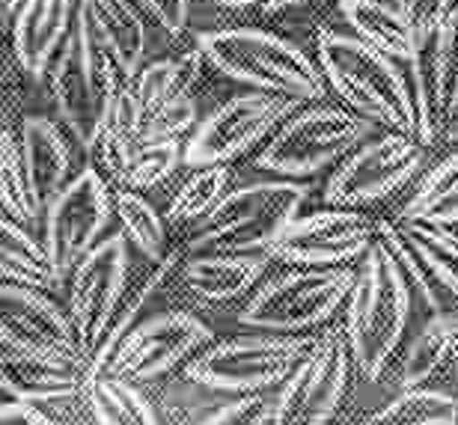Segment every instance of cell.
Instances as JSON below:
<instances>
[{
  "mask_svg": "<svg viewBox=\"0 0 458 425\" xmlns=\"http://www.w3.org/2000/svg\"><path fill=\"white\" fill-rule=\"evenodd\" d=\"M316 63L327 89L336 92L352 114L366 119L378 132L420 137L417 101L411 81L390 57L354 33L322 30L316 39Z\"/></svg>",
  "mask_w": 458,
  "mask_h": 425,
  "instance_id": "6da1fadb",
  "label": "cell"
},
{
  "mask_svg": "<svg viewBox=\"0 0 458 425\" xmlns=\"http://www.w3.org/2000/svg\"><path fill=\"white\" fill-rule=\"evenodd\" d=\"M310 184L295 179L250 182L229 191L191 238L188 256H265L301 217Z\"/></svg>",
  "mask_w": 458,
  "mask_h": 425,
  "instance_id": "7a4b0ae2",
  "label": "cell"
},
{
  "mask_svg": "<svg viewBox=\"0 0 458 425\" xmlns=\"http://www.w3.org/2000/svg\"><path fill=\"white\" fill-rule=\"evenodd\" d=\"M414 321V303L405 274L390 247L375 242L363 256L348 294V348L363 378L375 381Z\"/></svg>",
  "mask_w": 458,
  "mask_h": 425,
  "instance_id": "3957f363",
  "label": "cell"
},
{
  "mask_svg": "<svg viewBox=\"0 0 458 425\" xmlns=\"http://www.w3.org/2000/svg\"><path fill=\"white\" fill-rule=\"evenodd\" d=\"M197 48L221 75L259 92L295 101L325 98L327 84L313 57L295 42L259 27H221L197 36Z\"/></svg>",
  "mask_w": 458,
  "mask_h": 425,
  "instance_id": "277c9868",
  "label": "cell"
},
{
  "mask_svg": "<svg viewBox=\"0 0 458 425\" xmlns=\"http://www.w3.org/2000/svg\"><path fill=\"white\" fill-rule=\"evenodd\" d=\"M48 81L57 116L87 149L107 119L123 75H119L111 54L105 51V45L98 42L93 18H89L84 4H81L75 30L48 72Z\"/></svg>",
  "mask_w": 458,
  "mask_h": 425,
  "instance_id": "5b68a950",
  "label": "cell"
},
{
  "mask_svg": "<svg viewBox=\"0 0 458 425\" xmlns=\"http://www.w3.org/2000/svg\"><path fill=\"white\" fill-rule=\"evenodd\" d=\"M375 134L378 128L343 105H310L292 114L274 132L253 164L283 179H307L336 161L343 164L357 146Z\"/></svg>",
  "mask_w": 458,
  "mask_h": 425,
  "instance_id": "8992f818",
  "label": "cell"
},
{
  "mask_svg": "<svg viewBox=\"0 0 458 425\" xmlns=\"http://www.w3.org/2000/svg\"><path fill=\"white\" fill-rule=\"evenodd\" d=\"M357 283V271L348 268H310L274 276L247 301L238 321L259 330H307L331 319L336 307L348 301Z\"/></svg>",
  "mask_w": 458,
  "mask_h": 425,
  "instance_id": "52a82bcc",
  "label": "cell"
},
{
  "mask_svg": "<svg viewBox=\"0 0 458 425\" xmlns=\"http://www.w3.org/2000/svg\"><path fill=\"white\" fill-rule=\"evenodd\" d=\"M111 208H116V197H111L107 179L93 164L72 175V182L45 208L42 244L60 285L75 274L89 251L105 242L102 233L111 220Z\"/></svg>",
  "mask_w": 458,
  "mask_h": 425,
  "instance_id": "ba28073f",
  "label": "cell"
},
{
  "mask_svg": "<svg viewBox=\"0 0 458 425\" xmlns=\"http://www.w3.org/2000/svg\"><path fill=\"white\" fill-rule=\"evenodd\" d=\"M316 345L298 336H238L217 342L188 366V378L217 393H253L292 378Z\"/></svg>",
  "mask_w": 458,
  "mask_h": 425,
  "instance_id": "9c48e42d",
  "label": "cell"
},
{
  "mask_svg": "<svg viewBox=\"0 0 458 425\" xmlns=\"http://www.w3.org/2000/svg\"><path fill=\"white\" fill-rule=\"evenodd\" d=\"M131 242L125 233L105 235V242L84 256V262L69 276V319L75 325L81 354L93 360L98 348L105 345L107 330L114 325V316L119 310V301L131 280Z\"/></svg>",
  "mask_w": 458,
  "mask_h": 425,
  "instance_id": "30bf717a",
  "label": "cell"
},
{
  "mask_svg": "<svg viewBox=\"0 0 458 425\" xmlns=\"http://www.w3.org/2000/svg\"><path fill=\"white\" fill-rule=\"evenodd\" d=\"M304 101L274 96V92H238L217 105L203 123L194 128L185 146V164L194 170L206 167H226L238 155L259 143L265 134L277 128L298 110Z\"/></svg>",
  "mask_w": 458,
  "mask_h": 425,
  "instance_id": "8fae6325",
  "label": "cell"
},
{
  "mask_svg": "<svg viewBox=\"0 0 458 425\" xmlns=\"http://www.w3.org/2000/svg\"><path fill=\"white\" fill-rule=\"evenodd\" d=\"M426 146L408 134L378 132L336 164L325 182V202L334 208H357L405 188L423 164Z\"/></svg>",
  "mask_w": 458,
  "mask_h": 425,
  "instance_id": "7c38bea8",
  "label": "cell"
},
{
  "mask_svg": "<svg viewBox=\"0 0 458 425\" xmlns=\"http://www.w3.org/2000/svg\"><path fill=\"white\" fill-rule=\"evenodd\" d=\"M348 372L352 348L340 334H327L283 387L271 425H327L345 395Z\"/></svg>",
  "mask_w": 458,
  "mask_h": 425,
  "instance_id": "4fadbf2b",
  "label": "cell"
},
{
  "mask_svg": "<svg viewBox=\"0 0 458 425\" xmlns=\"http://www.w3.org/2000/svg\"><path fill=\"white\" fill-rule=\"evenodd\" d=\"M378 242V220L357 208H327L298 217L274 244L271 256L307 268H336L366 256Z\"/></svg>",
  "mask_w": 458,
  "mask_h": 425,
  "instance_id": "5bb4252c",
  "label": "cell"
},
{
  "mask_svg": "<svg viewBox=\"0 0 458 425\" xmlns=\"http://www.w3.org/2000/svg\"><path fill=\"white\" fill-rule=\"evenodd\" d=\"M212 339V327L191 312H161L140 321L107 360L105 372L125 381H152Z\"/></svg>",
  "mask_w": 458,
  "mask_h": 425,
  "instance_id": "9a60e30c",
  "label": "cell"
},
{
  "mask_svg": "<svg viewBox=\"0 0 458 425\" xmlns=\"http://www.w3.org/2000/svg\"><path fill=\"white\" fill-rule=\"evenodd\" d=\"M0 316H4L0 319L4 348L33 351V354L84 357L72 319L39 289L4 283V307H0Z\"/></svg>",
  "mask_w": 458,
  "mask_h": 425,
  "instance_id": "2e32d148",
  "label": "cell"
},
{
  "mask_svg": "<svg viewBox=\"0 0 458 425\" xmlns=\"http://www.w3.org/2000/svg\"><path fill=\"white\" fill-rule=\"evenodd\" d=\"M81 0H21L13 13V57L30 78H48L69 42Z\"/></svg>",
  "mask_w": 458,
  "mask_h": 425,
  "instance_id": "e0dca14e",
  "label": "cell"
},
{
  "mask_svg": "<svg viewBox=\"0 0 458 425\" xmlns=\"http://www.w3.org/2000/svg\"><path fill=\"white\" fill-rule=\"evenodd\" d=\"M0 384L9 399L18 402H51L87 390L93 369L84 357L33 354V351L4 348L0 360Z\"/></svg>",
  "mask_w": 458,
  "mask_h": 425,
  "instance_id": "ac0fdd59",
  "label": "cell"
},
{
  "mask_svg": "<svg viewBox=\"0 0 458 425\" xmlns=\"http://www.w3.org/2000/svg\"><path fill=\"white\" fill-rule=\"evenodd\" d=\"M18 149H21V161L30 179V191L36 197V206L42 211L51 206V200L72 182V149L66 134L51 116L27 114L15 128Z\"/></svg>",
  "mask_w": 458,
  "mask_h": 425,
  "instance_id": "d6986e66",
  "label": "cell"
},
{
  "mask_svg": "<svg viewBox=\"0 0 458 425\" xmlns=\"http://www.w3.org/2000/svg\"><path fill=\"white\" fill-rule=\"evenodd\" d=\"M81 4L93 18L98 42L111 54L119 75L125 81L134 78L143 69L146 45H149V30L137 6L131 0H81Z\"/></svg>",
  "mask_w": 458,
  "mask_h": 425,
  "instance_id": "ffe728a7",
  "label": "cell"
},
{
  "mask_svg": "<svg viewBox=\"0 0 458 425\" xmlns=\"http://www.w3.org/2000/svg\"><path fill=\"white\" fill-rule=\"evenodd\" d=\"M340 13L352 27L357 39L372 45L393 63L411 66L414 60V30H411L408 15L390 0H343Z\"/></svg>",
  "mask_w": 458,
  "mask_h": 425,
  "instance_id": "44dd1931",
  "label": "cell"
},
{
  "mask_svg": "<svg viewBox=\"0 0 458 425\" xmlns=\"http://www.w3.org/2000/svg\"><path fill=\"white\" fill-rule=\"evenodd\" d=\"M265 274V256H185L182 280L206 301H233Z\"/></svg>",
  "mask_w": 458,
  "mask_h": 425,
  "instance_id": "7402d4cb",
  "label": "cell"
},
{
  "mask_svg": "<svg viewBox=\"0 0 458 425\" xmlns=\"http://www.w3.org/2000/svg\"><path fill=\"white\" fill-rule=\"evenodd\" d=\"M203 60H206V54L194 48V51L179 54V57H158V60L146 63L134 78H128V87H131L137 101H140L146 119L158 107L167 105V101L179 96H191V87L197 84Z\"/></svg>",
  "mask_w": 458,
  "mask_h": 425,
  "instance_id": "603a6c76",
  "label": "cell"
},
{
  "mask_svg": "<svg viewBox=\"0 0 458 425\" xmlns=\"http://www.w3.org/2000/svg\"><path fill=\"white\" fill-rule=\"evenodd\" d=\"M399 224H426L444 229L458 224V152L446 155L441 164H435L423 175L405 208L399 211Z\"/></svg>",
  "mask_w": 458,
  "mask_h": 425,
  "instance_id": "cb8c5ba5",
  "label": "cell"
},
{
  "mask_svg": "<svg viewBox=\"0 0 458 425\" xmlns=\"http://www.w3.org/2000/svg\"><path fill=\"white\" fill-rule=\"evenodd\" d=\"M4 238H0V253H4V280L13 285H27V289H57V274L48 259V251L39 238L30 235V229L18 220L4 215Z\"/></svg>",
  "mask_w": 458,
  "mask_h": 425,
  "instance_id": "d4e9b609",
  "label": "cell"
},
{
  "mask_svg": "<svg viewBox=\"0 0 458 425\" xmlns=\"http://www.w3.org/2000/svg\"><path fill=\"white\" fill-rule=\"evenodd\" d=\"M87 399L98 425H158L152 404L125 378L93 375L87 384Z\"/></svg>",
  "mask_w": 458,
  "mask_h": 425,
  "instance_id": "484cf974",
  "label": "cell"
},
{
  "mask_svg": "<svg viewBox=\"0 0 458 425\" xmlns=\"http://www.w3.org/2000/svg\"><path fill=\"white\" fill-rule=\"evenodd\" d=\"M116 215L119 226H123L125 238L131 242L146 262H164L170 259V238H167V224L155 211V206L143 193L134 191H119L116 193Z\"/></svg>",
  "mask_w": 458,
  "mask_h": 425,
  "instance_id": "4316f807",
  "label": "cell"
},
{
  "mask_svg": "<svg viewBox=\"0 0 458 425\" xmlns=\"http://www.w3.org/2000/svg\"><path fill=\"white\" fill-rule=\"evenodd\" d=\"M399 233L405 235L435 285L458 298V233L426 224H399Z\"/></svg>",
  "mask_w": 458,
  "mask_h": 425,
  "instance_id": "83f0119b",
  "label": "cell"
},
{
  "mask_svg": "<svg viewBox=\"0 0 458 425\" xmlns=\"http://www.w3.org/2000/svg\"><path fill=\"white\" fill-rule=\"evenodd\" d=\"M458 420V399L432 387L402 390L369 425H453Z\"/></svg>",
  "mask_w": 458,
  "mask_h": 425,
  "instance_id": "f1b7e54d",
  "label": "cell"
},
{
  "mask_svg": "<svg viewBox=\"0 0 458 425\" xmlns=\"http://www.w3.org/2000/svg\"><path fill=\"white\" fill-rule=\"evenodd\" d=\"M0 197H4L6 217H13L24 226L42 215L30 191V179H27L21 149H18V134L13 125H4V137H0Z\"/></svg>",
  "mask_w": 458,
  "mask_h": 425,
  "instance_id": "f546056e",
  "label": "cell"
},
{
  "mask_svg": "<svg viewBox=\"0 0 458 425\" xmlns=\"http://www.w3.org/2000/svg\"><path fill=\"white\" fill-rule=\"evenodd\" d=\"M226 188H229V167L194 170V175L173 197L167 208V220L170 224H194V220L203 224L215 211L217 202L229 193Z\"/></svg>",
  "mask_w": 458,
  "mask_h": 425,
  "instance_id": "4dcf8cb0",
  "label": "cell"
},
{
  "mask_svg": "<svg viewBox=\"0 0 458 425\" xmlns=\"http://www.w3.org/2000/svg\"><path fill=\"white\" fill-rule=\"evenodd\" d=\"M435 84H437V123L441 132L458 116V6L441 27L437 36V66H435Z\"/></svg>",
  "mask_w": 458,
  "mask_h": 425,
  "instance_id": "1f68e13d",
  "label": "cell"
},
{
  "mask_svg": "<svg viewBox=\"0 0 458 425\" xmlns=\"http://www.w3.org/2000/svg\"><path fill=\"white\" fill-rule=\"evenodd\" d=\"M179 161H185V152H182L179 140H167V143H140L131 155V164L119 182L123 191H149L155 184H161L164 179H170L173 170L179 167Z\"/></svg>",
  "mask_w": 458,
  "mask_h": 425,
  "instance_id": "d6a6232c",
  "label": "cell"
},
{
  "mask_svg": "<svg viewBox=\"0 0 458 425\" xmlns=\"http://www.w3.org/2000/svg\"><path fill=\"white\" fill-rule=\"evenodd\" d=\"M450 351L453 348L446 345V339L437 334L432 325H423L420 334L411 339L408 354L402 360V387H405V390L420 387L428 375H435L437 369H441Z\"/></svg>",
  "mask_w": 458,
  "mask_h": 425,
  "instance_id": "836d02e7",
  "label": "cell"
},
{
  "mask_svg": "<svg viewBox=\"0 0 458 425\" xmlns=\"http://www.w3.org/2000/svg\"><path fill=\"white\" fill-rule=\"evenodd\" d=\"M197 98L194 96H179L167 101L164 107H158L155 114H149L143 125V137L140 143H167V140H179L182 134H188L191 128H197Z\"/></svg>",
  "mask_w": 458,
  "mask_h": 425,
  "instance_id": "e575fe53",
  "label": "cell"
},
{
  "mask_svg": "<svg viewBox=\"0 0 458 425\" xmlns=\"http://www.w3.org/2000/svg\"><path fill=\"white\" fill-rule=\"evenodd\" d=\"M274 417V404L262 395H242L235 402L221 404L199 425H265Z\"/></svg>",
  "mask_w": 458,
  "mask_h": 425,
  "instance_id": "d590c367",
  "label": "cell"
},
{
  "mask_svg": "<svg viewBox=\"0 0 458 425\" xmlns=\"http://www.w3.org/2000/svg\"><path fill=\"white\" fill-rule=\"evenodd\" d=\"M455 6V0H405L402 13L408 15L414 33H435L441 30Z\"/></svg>",
  "mask_w": 458,
  "mask_h": 425,
  "instance_id": "8d00e7d4",
  "label": "cell"
},
{
  "mask_svg": "<svg viewBox=\"0 0 458 425\" xmlns=\"http://www.w3.org/2000/svg\"><path fill=\"white\" fill-rule=\"evenodd\" d=\"M143 6L149 9V15L170 36L185 33V27L191 21V0H143Z\"/></svg>",
  "mask_w": 458,
  "mask_h": 425,
  "instance_id": "74e56055",
  "label": "cell"
},
{
  "mask_svg": "<svg viewBox=\"0 0 458 425\" xmlns=\"http://www.w3.org/2000/svg\"><path fill=\"white\" fill-rule=\"evenodd\" d=\"M0 425H48V417L30 402L6 399L0 411Z\"/></svg>",
  "mask_w": 458,
  "mask_h": 425,
  "instance_id": "f35d334b",
  "label": "cell"
},
{
  "mask_svg": "<svg viewBox=\"0 0 458 425\" xmlns=\"http://www.w3.org/2000/svg\"><path fill=\"white\" fill-rule=\"evenodd\" d=\"M426 325H432L437 334L446 339V345H450L458 354V316H444V312H441V316L432 319V321H426Z\"/></svg>",
  "mask_w": 458,
  "mask_h": 425,
  "instance_id": "ab89813d",
  "label": "cell"
},
{
  "mask_svg": "<svg viewBox=\"0 0 458 425\" xmlns=\"http://www.w3.org/2000/svg\"><path fill=\"white\" fill-rule=\"evenodd\" d=\"M313 4H334V0H268L262 9L265 13H280V9H292V6H313ZM343 4V0H336Z\"/></svg>",
  "mask_w": 458,
  "mask_h": 425,
  "instance_id": "60d3db41",
  "label": "cell"
},
{
  "mask_svg": "<svg viewBox=\"0 0 458 425\" xmlns=\"http://www.w3.org/2000/svg\"><path fill=\"white\" fill-rule=\"evenodd\" d=\"M215 6H224V9H247V6H265L268 0H208Z\"/></svg>",
  "mask_w": 458,
  "mask_h": 425,
  "instance_id": "b9f144b4",
  "label": "cell"
},
{
  "mask_svg": "<svg viewBox=\"0 0 458 425\" xmlns=\"http://www.w3.org/2000/svg\"><path fill=\"white\" fill-rule=\"evenodd\" d=\"M446 137H450V140H453V143H458V116L453 119V123H450V125H446Z\"/></svg>",
  "mask_w": 458,
  "mask_h": 425,
  "instance_id": "7bdbcfd3",
  "label": "cell"
},
{
  "mask_svg": "<svg viewBox=\"0 0 458 425\" xmlns=\"http://www.w3.org/2000/svg\"><path fill=\"white\" fill-rule=\"evenodd\" d=\"M18 6H21V0H4V9H6L9 15H13Z\"/></svg>",
  "mask_w": 458,
  "mask_h": 425,
  "instance_id": "ee69618b",
  "label": "cell"
},
{
  "mask_svg": "<svg viewBox=\"0 0 458 425\" xmlns=\"http://www.w3.org/2000/svg\"><path fill=\"white\" fill-rule=\"evenodd\" d=\"M453 425H458V420H455V422H453Z\"/></svg>",
  "mask_w": 458,
  "mask_h": 425,
  "instance_id": "f6af8a7d",
  "label": "cell"
}]
</instances>
